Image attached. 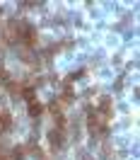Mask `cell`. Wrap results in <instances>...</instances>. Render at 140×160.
Instances as JSON below:
<instances>
[{
    "instance_id": "1",
    "label": "cell",
    "mask_w": 140,
    "mask_h": 160,
    "mask_svg": "<svg viewBox=\"0 0 140 160\" xmlns=\"http://www.w3.org/2000/svg\"><path fill=\"white\" fill-rule=\"evenodd\" d=\"M85 126H87V133L92 138L101 141L106 133H109V119L97 112V107H87V114H85Z\"/></svg>"
},
{
    "instance_id": "2",
    "label": "cell",
    "mask_w": 140,
    "mask_h": 160,
    "mask_svg": "<svg viewBox=\"0 0 140 160\" xmlns=\"http://www.w3.org/2000/svg\"><path fill=\"white\" fill-rule=\"evenodd\" d=\"M46 138H49L51 150H60L63 146H65V141H68V129H58V126H53V129L46 133Z\"/></svg>"
},
{
    "instance_id": "3",
    "label": "cell",
    "mask_w": 140,
    "mask_h": 160,
    "mask_svg": "<svg viewBox=\"0 0 140 160\" xmlns=\"http://www.w3.org/2000/svg\"><path fill=\"white\" fill-rule=\"evenodd\" d=\"M29 114L34 117V119H39L41 114H44V107H41V102H36V97L29 100Z\"/></svg>"
},
{
    "instance_id": "4",
    "label": "cell",
    "mask_w": 140,
    "mask_h": 160,
    "mask_svg": "<svg viewBox=\"0 0 140 160\" xmlns=\"http://www.w3.org/2000/svg\"><path fill=\"white\" fill-rule=\"evenodd\" d=\"M101 158H104V160L114 158V148H111V143H101Z\"/></svg>"
},
{
    "instance_id": "5",
    "label": "cell",
    "mask_w": 140,
    "mask_h": 160,
    "mask_svg": "<svg viewBox=\"0 0 140 160\" xmlns=\"http://www.w3.org/2000/svg\"><path fill=\"white\" fill-rule=\"evenodd\" d=\"M80 160H92V158H90V155H82V158H80Z\"/></svg>"
}]
</instances>
